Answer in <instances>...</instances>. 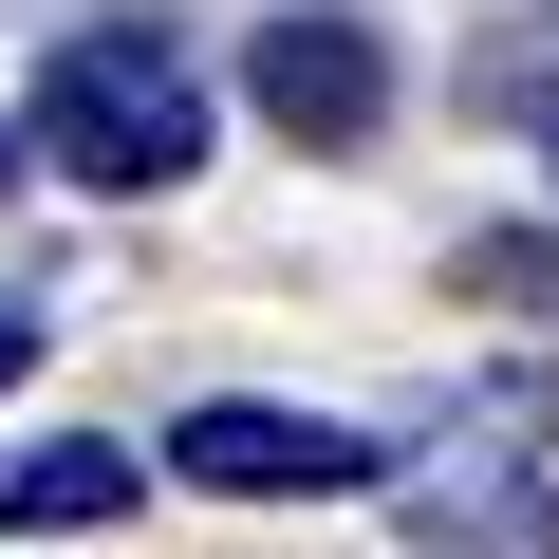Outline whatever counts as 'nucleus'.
I'll return each instance as SVG.
<instances>
[{
    "label": "nucleus",
    "mask_w": 559,
    "mask_h": 559,
    "mask_svg": "<svg viewBox=\"0 0 559 559\" xmlns=\"http://www.w3.org/2000/svg\"><path fill=\"white\" fill-rule=\"evenodd\" d=\"M150 466H168V448H131V429H38V448H0V540H94V522L150 503Z\"/></svg>",
    "instance_id": "obj_5"
},
{
    "label": "nucleus",
    "mask_w": 559,
    "mask_h": 559,
    "mask_svg": "<svg viewBox=\"0 0 559 559\" xmlns=\"http://www.w3.org/2000/svg\"><path fill=\"white\" fill-rule=\"evenodd\" d=\"M20 168H38V131H0V187H20Z\"/></svg>",
    "instance_id": "obj_9"
},
{
    "label": "nucleus",
    "mask_w": 559,
    "mask_h": 559,
    "mask_svg": "<svg viewBox=\"0 0 559 559\" xmlns=\"http://www.w3.org/2000/svg\"><path fill=\"white\" fill-rule=\"evenodd\" d=\"M503 94H522V112H559V38H540V57H503Z\"/></svg>",
    "instance_id": "obj_8"
},
{
    "label": "nucleus",
    "mask_w": 559,
    "mask_h": 559,
    "mask_svg": "<svg viewBox=\"0 0 559 559\" xmlns=\"http://www.w3.org/2000/svg\"><path fill=\"white\" fill-rule=\"evenodd\" d=\"M392 522H411V559H559V373L503 355L429 429V466H392Z\"/></svg>",
    "instance_id": "obj_2"
},
{
    "label": "nucleus",
    "mask_w": 559,
    "mask_h": 559,
    "mask_svg": "<svg viewBox=\"0 0 559 559\" xmlns=\"http://www.w3.org/2000/svg\"><path fill=\"white\" fill-rule=\"evenodd\" d=\"M20 131H38V168L150 205V187L205 168V57H187L168 20H75V38L38 57V112H20Z\"/></svg>",
    "instance_id": "obj_1"
},
{
    "label": "nucleus",
    "mask_w": 559,
    "mask_h": 559,
    "mask_svg": "<svg viewBox=\"0 0 559 559\" xmlns=\"http://www.w3.org/2000/svg\"><path fill=\"white\" fill-rule=\"evenodd\" d=\"M38 355H57V318H38V299H0V392H20Z\"/></svg>",
    "instance_id": "obj_7"
},
{
    "label": "nucleus",
    "mask_w": 559,
    "mask_h": 559,
    "mask_svg": "<svg viewBox=\"0 0 559 559\" xmlns=\"http://www.w3.org/2000/svg\"><path fill=\"white\" fill-rule=\"evenodd\" d=\"M466 280H485V299H522V318L559 336V242H522V224H503V242H466Z\"/></svg>",
    "instance_id": "obj_6"
},
{
    "label": "nucleus",
    "mask_w": 559,
    "mask_h": 559,
    "mask_svg": "<svg viewBox=\"0 0 559 559\" xmlns=\"http://www.w3.org/2000/svg\"><path fill=\"white\" fill-rule=\"evenodd\" d=\"M242 94H261V131H299V150H373V112H392V38L355 20V0H280L261 57H242Z\"/></svg>",
    "instance_id": "obj_4"
},
{
    "label": "nucleus",
    "mask_w": 559,
    "mask_h": 559,
    "mask_svg": "<svg viewBox=\"0 0 559 559\" xmlns=\"http://www.w3.org/2000/svg\"><path fill=\"white\" fill-rule=\"evenodd\" d=\"M168 485H205V503H392V429L205 392V411H168Z\"/></svg>",
    "instance_id": "obj_3"
},
{
    "label": "nucleus",
    "mask_w": 559,
    "mask_h": 559,
    "mask_svg": "<svg viewBox=\"0 0 559 559\" xmlns=\"http://www.w3.org/2000/svg\"><path fill=\"white\" fill-rule=\"evenodd\" d=\"M540 187H559V112H540Z\"/></svg>",
    "instance_id": "obj_10"
}]
</instances>
